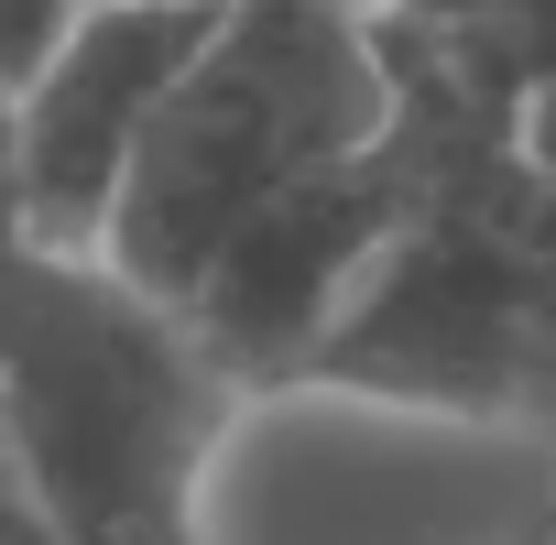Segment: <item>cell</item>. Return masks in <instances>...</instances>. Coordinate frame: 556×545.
I'll return each instance as SVG.
<instances>
[{
  "instance_id": "6da1fadb",
  "label": "cell",
  "mask_w": 556,
  "mask_h": 545,
  "mask_svg": "<svg viewBox=\"0 0 556 545\" xmlns=\"http://www.w3.org/2000/svg\"><path fill=\"white\" fill-rule=\"evenodd\" d=\"M371 142H393V66H382L371 12H350V0H229L121 175L99 272H121L142 306L186 317L207 262L262 207L306 197Z\"/></svg>"
},
{
  "instance_id": "7a4b0ae2",
  "label": "cell",
  "mask_w": 556,
  "mask_h": 545,
  "mask_svg": "<svg viewBox=\"0 0 556 545\" xmlns=\"http://www.w3.org/2000/svg\"><path fill=\"white\" fill-rule=\"evenodd\" d=\"M229 382L121 272L0 240V436L77 545H186Z\"/></svg>"
},
{
  "instance_id": "3957f363",
  "label": "cell",
  "mask_w": 556,
  "mask_h": 545,
  "mask_svg": "<svg viewBox=\"0 0 556 545\" xmlns=\"http://www.w3.org/2000/svg\"><path fill=\"white\" fill-rule=\"evenodd\" d=\"M186 545H556V426L262 382L197 469Z\"/></svg>"
},
{
  "instance_id": "277c9868",
  "label": "cell",
  "mask_w": 556,
  "mask_h": 545,
  "mask_svg": "<svg viewBox=\"0 0 556 545\" xmlns=\"http://www.w3.org/2000/svg\"><path fill=\"white\" fill-rule=\"evenodd\" d=\"M218 12H77V34L23 77L12 99V197L23 240L55 262H99L121 175L164 110V88L197 66Z\"/></svg>"
},
{
  "instance_id": "5b68a950",
  "label": "cell",
  "mask_w": 556,
  "mask_h": 545,
  "mask_svg": "<svg viewBox=\"0 0 556 545\" xmlns=\"http://www.w3.org/2000/svg\"><path fill=\"white\" fill-rule=\"evenodd\" d=\"M371 34L393 66V131L415 153L480 164L491 186L556 218V0H523L469 34H415V23Z\"/></svg>"
},
{
  "instance_id": "8992f818",
  "label": "cell",
  "mask_w": 556,
  "mask_h": 545,
  "mask_svg": "<svg viewBox=\"0 0 556 545\" xmlns=\"http://www.w3.org/2000/svg\"><path fill=\"white\" fill-rule=\"evenodd\" d=\"M66 34H77V0H0V77H12V99Z\"/></svg>"
},
{
  "instance_id": "52a82bcc",
  "label": "cell",
  "mask_w": 556,
  "mask_h": 545,
  "mask_svg": "<svg viewBox=\"0 0 556 545\" xmlns=\"http://www.w3.org/2000/svg\"><path fill=\"white\" fill-rule=\"evenodd\" d=\"M0 545H77V534L55 523V502L34 491V469L12 458V436H0Z\"/></svg>"
},
{
  "instance_id": "ba28073f",
  "label": "cell",
  "mask_w": 556,
  "mask_h": 545,
  "mask_svg": "<svg viewBox=\"0 0 556 545\" xmlns=\"http://www.w3.org/2000/svg\"><path fill=\"white\" fill-rule=\"evenodd\" d=\"M523 0H382L371 23H415V34H469V23H502Z\"/></svg>"
},
{
  "instance_id": "9c48e42d",
  "label": "cell",
  "mask_w": 556,
  "mask_h": 545,
  "mask_svg": "<svg viewBox=\"0 0 556 545\" xmlns=\"http://www.w3.org/2000/svg\"><path fill=\"white\" fill-rule=\"evenodd\" d=\"M0 240H23V197H12V77H0Z\"/></svg>"
},
{
  "instance_id": "30bf717a",
  "label": "cell",
  "mask_w": 556,
  "mask_h": 545,
  "mask_svg": "<svg viewBox=\"0 0 556 545\" xmlns=\"http://www.w3.org/2000/svg\"><path fill=\"white\" fill-rule=\"evenodd\" d=\"M77 12H229V0H77Z\"/></svg>"
},
{
  "instance_id": "8fae6325",
  "label": "cell",
  "mask_w": 556,
  "mask_h": 545,
  "mask_svg": "<svg viewBox=\"0 0 556 545\" xmlns=\"http://www.w3.org/2000/svg\"><path fill=\"white\" fill-rule=\"evenodd\" d=\"M350 12H382V0H350Z\"/></svg>"
}]
</instances>
